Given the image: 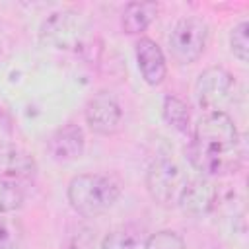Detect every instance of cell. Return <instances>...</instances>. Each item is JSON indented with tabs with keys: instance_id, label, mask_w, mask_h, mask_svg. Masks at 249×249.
Listing matches in <instances>:
<instances>
[{
	"instance_id": "obj_2",
	"label": "cell",
	"mask_w": 249,
	"mask_h": 249,
	"mask_svg": "<svg viewBox=\"0 0 249 249\" xmlns=\"http://www.w3.org/2000/svg\"><path fill=\"white\" fill-rule=\"evenodd\" d=\"M208 23L202 18L187 16L175 23L169 35V53L179 64L196 62L208 45Z\"/></svg>"
},
{
	"instance_id": "obj_16",
	"label": "cell",
	"mask_w": 249,
	"mask_h": 249,
	"mask_svg": "<svg viewBox=\"0 0 249 249\" xmlns=\"http://www.w3.org/2000/svg\"><path fill=\"white\" fill-rule=\"evenodd\" d=\"M25 230L18 218H0V249H21Z\"/></svg>"
},
{
	"instance_id": "obj_11",
	"label": "cell",
	"mask_w": 249,
	"mask_h": 249,
	"mask_svg": "<svg viewBox=\"0 0 249 249\" xmlns=\"http://www.w3.org/2000/svg\"><path fill=\"white\" fill-rule=\"evenodd\" d=\"M136 62H138V70L142 78L150 86H160L163 78L167 76L165 56L160 45L148 37H142L136 43Z\"/></svg>"
},
{
	"instance_id": "obj_12",
	"label": "cell",
	"mask_w": 249,
	"mask_h": 249,
	"mask_svg": "<svg viewBox=\"0 0 249 249\" xmlns=\"http://www.w3.org/2000/svg\"><path fill=\"white\" fill-rule=\"evenodd\" d=\"M35 160L16 144L0 142V179H27L35 175Z\"/></svg>"
},
{
	"instance_id": "obj_17",
	"label": "cell",
	"mask_w": 249,
	"mask_h": 249,
	"mask_svg": "<svg viewBox=\"0 0 249 249\" xmlns=\"http://www.w3.org/2000/svg\"><path fill=\"white\" fill-rule=\"evenodd\" d=\"M23 204V193L21 189L6 179H0V214H10L21 208Z\"/></svg>"
},
{
	"instance_id": "obj_14",
	"label": "cell",
	"mask_w": 249,
	"mask_h": 249,
	"mask_svg": "<svg viewBox=\"0 0 249 249\" xmlns=\"http://www.w3.org/2000/svg\"><path fill=\"white\" fill-rule=\"evenodd\" d=\"M140 245H142V230L132 224L111 230L101 241V249H138Z\"/></svg>"
},
{
	"instance_id": "obj_1",
	"label": "cell",
	"mask_w": 249,
	"mask_h": 249,
	"mask_svg": "<svg viewBox=\"0 0 249 249\" xmlns=\"http://www.w3.org/2000/svg\"><path fill=\"white\" fill-rule=\"evenodd\" d=\"M70 206L86 218H95L107 212L121 196V181L113 175L103 173H82L76 175L68 185Z\"/></svg>"
},
{
	"instance_id": "obj_9",
	"label": "cell",
	"mask_w": 249,
	"mask_h": 249,
	"mask_svg": "<svg viewBox=\"0 0 249 249\" xmlns=\"http://www.w3.org/2000/svg\"><path fill=\"white\" fill-rule=\"evenodd\" d=\"M216 202H218V189L214 187V183L208 181L206 177H196L187 181L177 204L185 214L204 216L214 208Z\"/></svg>"
},
{
	"instance_id": "obj_7",
	"label": "cell",
	"mask_w": 249,
	"mask_h": 249,
	"mask_svg": "<svg viewBox=\"0 0 249 249\" xmlns=\"http://www.w3.org/2000/svg\"><path fill=\"white\" fill-rule=\"evenodd\" d=\"M231 88H233V76L224 66H210L200 72L195 84L196 101L202 109L218 111V107L230 97Z\"/></svg>"
},
{
	"instance_id": "obj_3",
	"label": "cell",
	"mask_w": 249,
	"mask_h": 249,
	"mask_svg": "<svg viewBox=\"0 0 249 249\" xmlns=\"http://www.w3.org/2000/svg\"><path fill=\"white\" fill-rule=\"evenodd\" d=\"M89 31V23L84 14L74 10H62L51 14L41 25V41L54 49H78Z\"/></svg>"
},
{
	"instance_id": "obj_18",
	"label": "cell",
	"mask_w": 249,
	"mask_h": 249,
	"mask_svg": "<svg viewBox=\"0 0 249 249\" xmlns=\"http://www.w3.org/2000/svg\"><path fill=\"white\" fill-rule=\"evenodd\" d=\"M247 31H249V21L243 19L239 21L231 33H230V49L233 53V56L241 62H247V53H249V39H247Z\"/></svg>"
},
{
	"instance_id": "obj_13",
	"label": "cell",
	"mask_w": 249,
	"mask_h": 249,
	"mask_svg": "<svg viewBox=\"0 0 249 249\" xmlns=\"http://www.w3.org/2000/svg\"><path fill=\"white\" fill-rule=\"evenodd\" d=\"M158 18V4L156 2H130L123 10L121 25L124 33L136 35L150 27V23Z\"/></svg>"
},
{
	"instance_id": "obj_4",
	"label": "cell",
	"mask_w": 249,
	"mask_h": 249,
	"mask_svg": "<svg viewBox=\"0 0 249 249\" xmlns=\"http://www.w3.org/2000/svg\"><path fill=\"white\" fill-rule=\"evenodd\" d=\"M187 185L185 171L173 160H156L146 173V187L150 196L161 206H175Z\"/></svg>"
},
{
	"instance_id": "obj_19",
	"label": "cell",
	"mask_w": 249,
	"mask_h": 249,
	"mask_svg": "<svg viewBox=\"0 0 249 249\" xmlns=\"http://www.w3.org/2000/svg\"><path fill=\"white\" fill-rule=\"evenodd\" d=\"M144 249H185V241L179 233L171 230H161L146 239Z\"/></svg>"
},
{
	"instance_id": "obj_6",
	"label": "cell",
	"mask_w": 249,
	"mask_h": 249,
	"mask_svg": "<svg viewBox=\"0 0 249 249\" xmlns=\"http://www.w3.org/2000/svg\"><path fill=\"white\" fill-rule=\"evenodd\" d=\"M187 158H189L191 165L196 171H200L202 175L220 177V175L235 173L239 169L243 152L239 146L231 148V150H204L191 142L187 148Z\"/></svg>"
},
{
	"instance_id": "obj_8",
	"label": "cell",
	"mask_w": 249,
	"mask_h": 249,
	"mask_svg": "<svg viewBox=\"0 0 249 249\" xmlns=\"http://www.w3.org/2000/svg\"><path fill=\"white\" fill-rule=\"evenodd\" d=\"M86 121L97 134L109 136L121 128L123 109L111 91H97L86 105Z\"/></svg>"
},
{
	"instance_id": "obj_15",
	"label": "cell",
	"mask_w": 249,
	"mask_h": 249,
	"mask_svg": "<svg viewBox=\"0 0 249 249\" xmlns=\"http://www.w3.org/2000/svg\"><path fill=\"white\" fill-rule=\"evenodd\" d=\"M161 113L167 124H171L175 130L179 132H189L191 126V111L189 105L177 97V95H165L163 97V105H161Z\"/></svg>"
},
{
	"instance_id": "obj_5",
	"label": "cell",
	"mask_w": 249,
	"mask_h": 249,
	"mask_svg": "<svg viewBox=\"0 0 249 249\" xmlns=\"http://www.w3.org/2000/svg\"><path fill=\"white\" fill-rule=\"evenodd\" d=\"M193 144L204 150H231L239 146V132L228 113L208 111L195 126Z\"/></svg>"
},
{
	"instance_id": "obj_10",
	"label": "cell",
	"mask_w": 249,
	"mask_h": 249,
	"mask_svg": "<svg viewBox=\"0 0 249 249\" xmlns=\"http://www.w3.org/2000/svg\"><path fill=\"white\" fill-rule=\"evenodd\" d=\"M84 146H86L84 130L74 123L64 124L58 130H54L47 142V150L51 158L60 163L78 160L84 154Z\"/></svg>"
}]
</instances>
